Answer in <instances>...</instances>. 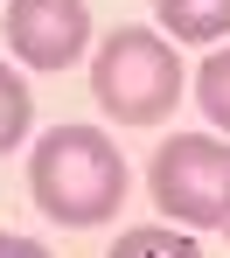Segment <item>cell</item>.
<instances>
[{
	"instance_id": "6da1fadb",
	"label": "cell",
	"mask_w": 230,
	"mask_h": 258,
	"mask_svg": "<svg viewBox=\"0 0 230 258\" xmlns=\"http://www.w3.org/2000/svg\"><path fill=\"white\" fill-rule=\"evenodd\" d=\"M28 188L63 230H98L126 203V154L98 126H49L28 154Z\"/></svg>"
},
{
	"instance_id": "7a4b0ae2",
	"label": "cell",
	"mask_w": 230,
	"mask_h": 258,
	"mask_svg": "<svg viewBox=\"0 0 230 258\" xmlns=\"http://www.w3.org/2000/svg\"><path fill=\"white\" fill-rule=\"evenodd\" d=\"M182 84H188L182 56L154 28H119L91 56V98L105 105V119H119V126H161L182 105Z\"/></svg>"
},
{
	"instance_id": "3957f363",
	"label": "cell",
	"mask_w": 230,
	"mask_h": 258,
	"mask_svg": "<svg viewBox=\"0 0 230 258\" xmlns=\"http://www.w3.org/2000/svg\"><path fill=\"white\" fill-rule=\"evenodd\" d=\"M154 203L182 230H223L230 223V147L209 133H175L154 147Z\"/></svg>"
},
{
	"instance_id": "277c9868",
	"label": "cell",
	"mask_w": 230,
	"mask_h": 258,
	"mask_svg": "<svg viewBox=\"0 0 230 258\" xmlns=\"http://www.w3.org/2000/svg\"><path fill=\"white\" fill-rule=\"evenodd\" d=\"M91 42L84 0H7V49L28 70H70Z\"/></svg>"
},
{
	"instance_id": "5b68a950",
	"label": "cell",
	"mask_w": 230,
	"mask_h": 258,
	"mask_svg": "<svg viewBox=\"0 0 230 258\" xmlns=\"http://www.w3.org/2000/svg\"><path fill=\"white\" fill-rule=\"evenodd\" d=\"M154 14H161V28L175 42H216V35H230V0H154Z\"/></svg>"
},
{
	"instance_id": "8992f818",
	"label": "cell",
	"mask_w": 230,
	"mask_h": 258,
	"mask_svg": "<svg viewBox=\"0 0 230 258\" xmlns=\"http://www.w3.org/2000/svg\"><path fill=\"white\" fill-rule=\"evenodd\" d=\"M105 258H202V244H195V237H182V230L139 223V230H126V237H119Z\"/></svg>"
},
{
	"instance_id": "52a82bcc",
	"label": "cell",
	"mask_w": 230,
	"mask_h": 258,
	"mask_svg": "<svg viewBox=\"0 0 230 258\" xmlns=\"http://www.w3.org/2000/svg\"><path fill=\"white\" fill-rule=\"evenodd\" d=\"M28 119H35V91L21 84L7 63H0V154L28 140Z\"/></svg>"
},
{
	"instance_id": "ba28073f",
	"label": "cell",
	"mask_w": 230,
	"mask_h": 258,
	"mask_svg": "<svg viewBox=\"0 0 230 258\" xmlns=\"http://www.w3.org/2000/svg\"><path fill=\"white\" fill-rule=\"evenodd\" d=\"M195 105L209 112V126L230 133V49H209V63L195 70Z\"/></svg>"
},
{
	"instance_id": "9c48e42d",
	"label": "cell",
	"mask_w": 230,
	"mask_h": 258,
	"mask_svg": "<svg viewBox=\"0 0 230 258\" xmlns=\"http://www.w3.org/2000/svg\"><path fill=\"white\" fill-rule=\"evenodd\" d=\"M0 258H49V244H35V237H14V230H0Z\"/></svg>"
}]
</instances>
